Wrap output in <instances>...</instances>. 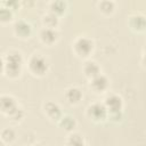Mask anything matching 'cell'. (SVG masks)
Returning <instances> with one entry per match:
<instances>
[{
    "mask_svg": "<svg viewBox=\"0 0 146 146\" xmlns=\"http://www.w3.org/2000/svg\"><path fill=\"white\" fill-rule=\"evenodd\" d=\"M1 71L9 79H16L22 73L23 67V56L17 50H10L1 57Z\"/></svg>",
    "mask_w": 146,
    "mask_h": 146,
    "instance_id": "obj_1",
    "label": "cell"
},
{
    "mask_svg": "<svg viewBox=\"0 0 146 146\" xmlns=\"http://www.w3.org/2000/svg\"><path fill=\"white\" fill-rule=\"evenodd\" d=\"M27 68L34 76H43L49 70V62L42 55H32L27 60Z\"/></svg>",
    "mask_w": 146,
    "mask_h": 146,
    "instance_id": "obj_2",
    "label": "cell"
},
{
    "mask_svg": "<svg viewBox=\"0 0 146 146\" xmlns=\"http://www.w3.org/2000/svg\"><path fill=\"white\" fill-rule=\"evenodd\" d=\"M73 51L80 58H88L95 48L94 41L88 36H79L73 42Z\"/></svg>",
    "mask_w": 146,
    "mask_h": 146,
    "instance_id": "obj_3",
    "label": "cell"
},
{
    "mask_svg": "<svg viewBox=\"0 0 146 146\" xmlns=\"http://www.w3.org/2000/svg\"><path fill=\"white\" fill-rule=\"evenodd\" d=\"M87 116L94 122H104L108 117V111L104 103L95 102L87 107Z\"/></svg>",
    "mask_w": 146,
    "mask_h": 146,
    "instance_id": "obj_4",
    "label": "cell"
},
{
    "mask_svg": "<svg viewBox=\"0 0 146 146\" xmlns=\"http://www.w3.org/2000/svg\"><path fill=\"white\" fill-rule=\"evenodd\" d=\"M43 113L44 115L52 122H57L62 119L63 116V112H62V108L60 106L55 103V102H51V100H48L43 104Z\"/></svg>",
    "mask_w": 146,
    "mask_h": 146,
    "instance_id": "obj_5",
    "label": "cell"
},
{
    "mask_svg": "<svg viewBox=\"0 0 146 146\" xmlns=\"http://www.w3.org/2000/svg\"><path fill=\"white\" fill-rule=\"evenodd\" d=\"M14 33L21 39H27L32 34V25L25 19H18L14 23Z\"/></svg>",
    "mask_w": 146,
    "mask_h": 146,
    "instance_id": "obj_6",
    "label": "cell"
},
{
    "mask_svg": "<svg viewBox=\"0 0 146 146\" xmlns=\"http://www.w3.org/2000/svg\"><path fill=\"white\" fill-rule=\"evenodd\" d=\"M89 87L96 94H102V92H105L108 89V87H110V80H108V78L106 75L99 74L96 78H94V79L90 80Z\"/></svg>",
    "mask_w": 146,
    "mask_h": 146,
    "instance_id": "obj_7",
    "label": "cell"
},
{
    "mask_svg": "<svg viewBox=\"0 0 146 146\" xmlns=\"http://www.w3.org/2000/svg\"><path fill=\"white\" fill-rule=\"evenodd\" d=\"M19 106L16 102V99L10 96V95H1L0 97V108H1V112L3 114H6L7 116L13 113L15 110H17Z\"/></svg>",
    "mask_w": 146,
    "mask_h": 146,
    "instance_id": "obj_8",
    "label": "cell"
},
{
    "mask_svg": "<svg viewBox=\"0 0 146 146\" xmlns=\"http://www.w3.org/2000/svg\"><path fill=\"white\" fill-rule=\"evenodd\" d=\"M104 105L106 106L108 112H117L123 110V99L115 94H111L105 97Z\"/></svg>",
    "mask_w": 146,
    "mask_h": 146,
    "instance_id": "obj_9",
    "label": "cell"
},
{
    "mask_svg": "<svg viewBox=\"0 0 146 146\" xmlns=\"http://www.w3.org/2000/svg\"><path fill=\"white\" fill-rule=\"evenodd\" d=\"M39 38L42 43H44L47 46H52L58 40V32L56 29L42 27L39 32Z\"/></svg>",
    "mask_w": 146,
    "mask_h": 146,
    "instance_id": "obj_10",
    "label": "cell"
},
{
    "mask_svg": "<svg viewBox=\"0 0 146 146\" xmlns=\"http://www.w3.org/2000/svg\"><path fill=\"white\" fill-rule=\"evenodd\" d=\"M128 25L135 32H145L146 31V17L140 14L131 15L128 19Z\"/></svg>",
    "mask_w": 146,
    "mask_h": 146,
    "instance_id": "obj_11",
    "label": "cell"
},
{
    "mask_svg": "<svg viewBox=\"0 0 146 146\" xmlns=\"http://www.w3.org/2000/svg\"><path fill=\"white\" fill-rule=\"evenodd\" d=\"M82 72H83V74H84L89 80H91V79L96 78L97 75L102 74V73H100V67H99V65H98L96 62H94V60H87V62L84 63L83 67H82Z\"/></svg>",
    "mask_w": 146,
    "mask_h": 146,
    "instance_id": "obj_12",
    "label": "cell"
},
{
    "mask_svg": "<svg viewBox=\"0 0 146 146\" xmlns=\"http://www.w3.org/2000/svg\"><path fill=\"white\" fill-rule=\"evenodd\" d=\"M83 95L82 91L76 87H71L65 91V99L71 105H76L81 102Z\"/></svg>",
    "mask_w": 146,
    "mask_h": 146,
    "instance_id": "obj_13",
    "label": "cell"
},
{
    "mask_svg": "<svg viewBox=\"0 0 146 146\" xmlns=\"http://www.w3.org/2000/svg\"><path fill=\"white\" fill-rule=\"evenodd\" d=\"M66 10H67V2H65L63 0L51 1L49 3V11L55 14V15H57L58 17L64 15Z\"/></svg>",
    "mask_w": 146,
    "mask_h": 146,
    "instance_id": "obj_14",
    "label": "cell"
},
{
    "mask_svg": "<svg viewBox=\"0 0 146 146\" xmlns=\"http://www.w3.org/2000/svg\"><path fill=\"white\" fill-rule=\"evenodd\" d=\"M42 25L43 27H48V29H56L59 24V17L50 11H48L47 14H44L42 16Z\"/></svg>",
    "mask_w": 146,
    "mask_h": 146,
    "instance_id": "obj_15",
    "label": "cell"
},
{
    "mask_svg": "<svg viewBox=\"0 0 146 146\" xmlns=\"http://www.w3.org/2000/svg\"><path fill=\"white\" fill-rule=\"evenodd\" d=\"M58 125L63 130H65L67 132H72L76 127V121L71 115H63L62 119L58 121Z\"/></svg>",
    "mask_w": 146,
    "mask_h": 146,
    "instance_id": "obj_16",
    "label": "cell"
},
{
    "mask_svg": "<svg viewBox=\"0 0 146 146\" xmlns=\"http://www.w3.org/2000/svg\"><path fill=\"white\" fill-rule=\"evenodd\" d=\"M99 11L104 15H112L115 10V2L111 0H103L97 3Z\"/></svg>",
    "mask_w": 146,
    "mask_h": 146,
    "instance_id": "obj_17",
    "label": "cell"
},
{
    "mask_svg": "<svg viewBox=\"0 0 146 146\" xmlns=\"http://www.w3.org/2000/svg\"><path fill=\"white\" fill-rule=\"evenodd\" d=\"M66 146H87L84 143V139L81 135L76 132H72L66 140Z\"/></svg>",
    "mask_w": 146,
    "mask_h": 146,
    "instance_id": "obj_18",
    "label": "cell"
},
{
    "mask_svg": "<svg viewBox=\"0 0 146 146\" xmlns=\"http://www.w3.org/2000/svg\"><path fill=\"white\" fill-rule=\"evenodd\" d=\"M1 141L5 144H11L15 139H16V132L11 129V128H5L1 130Z\"/></svg>",
    "mask_w": 146,
    "mask_h": 146,
    "instance_id": "obj_19",
    "label": "cell"
},
{
    "mask_svg": "<svg viewBox=\"0 0 146 146\" xmlns=\"http://www.w3.org/2000/svg\"><path fill=\"white\" fill-rule=\"evenodd\" d=\"M14 11L5 6H0V22L1 23H8L13 19Z\"/></svg>",
    "mask_w": 146,
    "mask_h": 146,
    "instance_id": "obj_20",
    "label": "cell"
},
{
    "mask_svg": "<svg viewBox=\"0 0 146 146\" xmlns=\"http://www.w3.org/2000/svg\"><path fill=\"white\" fill-rule=\"evenodd\" d=\"M8 117H9V120H10L11 122L18 123V122H21V121L23 120V117H24V111H23L21 107H18V108L15 110L13 113H10V114L8 115Z\"/></svg>",
    "mask_w": 146,
    "mask_h": 146,
    "instance_id": "obj_21",
    "label": "cell"
},
{
    "mask_svg": "<svg viewBox=\"0 0 146 146\" xmlns=\"http://www.w3.org/2000/svg\"><path fill=\"white\" fill-rule=\"evenodd\" d=\"M110 121L112 122H120L123 119V112L122 111H117V112H108V117Z\"/></svg>",
    "mask_w": 146,
    "mask_h": 146,
    "instance_id": "obj_22",
    "label": "cell"
},
{
    "mask_svg": "<svg viewBox=\"0 0 146 146\" xmlns=\"http://www.w3.org/2000/svg\"><path fill=\"white\" fill-rule=\"evenodd\" d=\"M1 5L5 6V7H7V8H9V9H11L13 11H15V10H17L21 7L22 3L18 2V1H2Z\"/></svg>",
    "mask_w": 146,
    "mask_h": 146,
    "instance_id": "obj_23",
    "label": "cell"
},
{
    "mask_svg": "<svg viewBox=\"0 0 146 146\" xmlns=\"http://www.w3.org/2000/svg\"><path fill=\"white\" fill-rule=\"evenodd\" d=\"M143 63H144L145 66H146V51H145V54H144V56H143Z\"/></svg>",
    "mask_w": 146,
    "mask_h": 146,
    "instance_id": "obj_24",
    "label": "cell"
},
{
    "mask_svg": "<svg viewBox=\"0 0 146 146\" xmlns=\"http://www.w3.org/2000/svg\"><path fill=\"white\" fill-rule=\"evenodd\" d=\"M33 146H42V145H40V144H35V145H33Z\"/></svg>",
    "mask_w": 146,
    "mask_h": 146,
    "instance_id": "obj_25",
    "label": "cell"
}]
</instances>
